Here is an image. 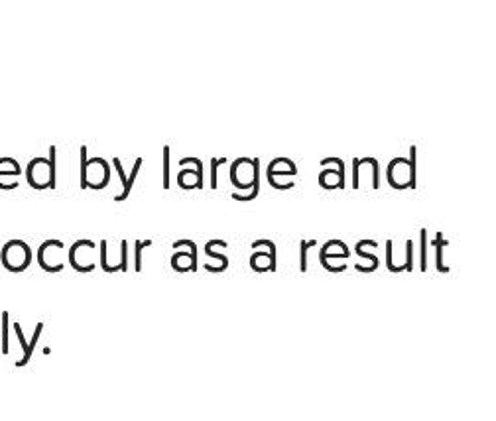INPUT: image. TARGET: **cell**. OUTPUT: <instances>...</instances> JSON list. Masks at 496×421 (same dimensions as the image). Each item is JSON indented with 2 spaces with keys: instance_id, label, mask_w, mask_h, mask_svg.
Masks as SVG:
<instances>
[{
  "instance_id": "6da1fadb",
  "label": "cell",
  "mask_w": 496,
  "mask_h": 421,
  "mask_svg": "<svg viewBox=\"0 0 496 421\" xmlns=\"http://www.w3.org/2000/svg\"><path fill=\"white\" fill-rule=\"evenodd\" d=\"M0 260L4 268L10 272H24L32 262V250L24 240H10L2 246Z\"/></svg>"
},
{
  "instance_id": "7a4b0ae2",
  "label": "cell",
  "mask_w": 496,
  "mask_h": 421,
  "mask_svg": "<svg viewBox=\"0 0 496 421\" xmlns=\"http://www.w3.org/2000/svg\"><path fill=\"white\" fill-rule=\"evenodd\" d=\"M173 248L180 250L171 256V268L176 272H197L195 240H176Z\"/></svg>"
},
{
  "instance_id": "3957f363",
  "label": "cell",
  "mask_w": 496,
  "mask_h": 421,
  "mask_svg": "<svg viewBox=\"0 0 496 421\" xmlns=\"http://www.w3.org/2000/svg\"><path fill=\"white\" fill-rule=\"evenodd\" d=\"M110 181V167L103 158H93L87 164V187L105 189Z\"/></svg>"
},
{
  "instance_id": "277c9868",
  "label": "cell",
  "mask_w": 496,
  "mask_h": 421,
  "mask_svg": "<svg viewBox=\"0 0 496 421\" xmlns=\"http://www.w3.org/2000/svg\"><path fill=\"white\" fill-rule=\"evenodd\" d=\"M386 179L394 189H410V166L406 158L392 160L386 169Z\"/></svg>"
},
{
  "instance_id": "5b68a950",
  "label": "cell",
  "mask_w": 496,
  "mask_h": 421,
  "mask_svg": "<svg viewBox=\"0 0 496 421\" xmlns=\"http://www.w3.org/2000/svg\"><path fill=\"white\" fill-rule=\"evenodd\" d=\"M26 179L34 189L49 187V164L47 158H34L26 169Z\"/></svg>"
},
{
  "instance_id": "8992f818",
  "label": "cell",
  "mask_w": 496,
  "mask_h": 421,
  "mask_svg": "<svg viewBox=\"0 0 496 421\" xmlns=\"http://www.w3.org/2000/svg\"><path fill=\"white\" fill-rule=\"evenodd\" d=\"M431 246L435 248V266H437V272H441V274H447V272H451V268L449 266H445L443 264V250L449 246V240H445L443 238V234L441 232H437L435 234V240H431Z\"/></svg>"
},
{
  "instance_id": "52a82bcc",
  "label": "cell",
  "mask_w": 496,
  "mask_h": 421,
  "mask_svg": "<svg viewBox=\"0 0 496 421\" xmlns=\"http://www.w3.org/2000/svg\"><path fill=\"white\" fill-rule=\"evenodd\" d=\"M142 162H144L142 158H138V160H136V162H134V167H132V173H130V175L126 177V183L122 185V193H121V195H116V197H114V201H119V203H121V201H126V199L130 197V191H132V185H134L136 177H138V173H140V167H142Z\"/></svg>"
},
{
  "instance_id": "ba28073f",
  "label": "cell",
  "mask_w": 496,
  "mask_h": 421,
  "mask_svg": "<svg viewBox=\"0 0 496 421\" xmlns=\"http://www.w3.org/2000/svg\"><path fill=\"white\" fill-rule=\"evenodd\" d=\"M260 193V160L254 158V183H252V189L248 195H241V193H232L235 201H254Z\"/></svg>"
},
{
  "instance_id": "9c48e42d",
  "label": "cell",
  "mask_w": 496,
  "mask_h": 421,
  "mask_svg": "<svg viewBox=\"0 0 496 421\" xmlns=\"http://www.w3.org/2000/svg\"><path fill=\"white\" fill-rule=\"evenodd\" d=\"M416 160H418V150L416 146L410 148V156H407V166H410V189L418 187V167H416Z\"/></svg>"
},
{
  "instance_id": "30bf717a",
  "label": "cell",
  "mask_w": 496,
  "mask_h": 421,
  "mask_svg": "<svg viewBox=\"0 0 496 421\" xmlns=\"http://www.w3.org/2000/svg\"><path fill=\"white\" fill-rule=\"evenodd\" d=\"M14 331H16V337H18V341H20V345H22V350H24V358L16 362V366H26V364L30 362V358H32L30 350H28V341H26V337H24V333H22V327H20V323H14Z\"/></svg>"
},
{
  "instance_id": "8fae6325",
  "label": "cell",
  "mask_w": 496,
  "mask_h": 421,
  "mask_svg": "<svg viewBox=\"0 0 496 421\" xmlns=\"http://www.w3.org/2000/svg\"><path fill=\"white\" fill-rule=\"evenodd\" d=\"M427 230L421 228L420 230V270H427Z\"/></svg>"
},
{
  "instance_id": "7c38bea8",
  "label": "cell",
  "mask_w": 496,
  "mask_h": 421,
  "mask_svg": "<svg viewBox=\"0 0 496 421\" xmlns=\"http://www.w3.org/2000/svg\"><path fill=\"white\" fill-rule=\"evenodd\" d=\"M57 148L55 146H51L49 148V158H47V164H49V187L51 189H55V185H57V179H55V167H57Z\"/></svg>"
},
{
  "instance_id": "4fadbf2b",
  "label": "cell",
  "mask_w": 496,
  "mask_h": 421,
  "mask_svg": "<svg viewBox=\"0 0 496 421\" xmlns=\"http://www.w3.org/2000/svg\"><path fill=\"white\" fill-rule=\"evenodd\" d=\"M154 240H138L134 242V270L140 272L142 270V250L144 248H150Z\"/></svg>"
},
{
  "instance_id": "5bb4252c",
  "label": "cell",
  "mask_w": 496,
  "mask_h": 421,
  "mask_svg": "<svg viewBox=\"0 0 496 421\" xmlns=\"http://www.w3.org/2000/svg\"><path fill=\"white\" fill-rule=\"evenodd\" d=\"M311 246H317V240L300 242V272H307V248Z\"/></svg>"
},
{
  "instance_id": "9a60e30c",
  "label": "cell",
  "mask_w": 496,
  "mask_h": 421,
  "mask_svg": "<svg viewBox=\"0 0 496 421\" xmlns=\"http://www.w3.org/2000/svg\"><path fill=\"white\" fill-rule=\"evenodd\" d=\"M8 311L2 313V345H0V352L6 356L10 350H8Z\"/></svg>"
},
{
  "instance_id": "2e32d148",
  "label": "cell",
  "mask_w": 496,
  "mask_h": 421,
  "mask_svg": "<svg viewBox=\"0 0 496 421\" xmlns=\"http://www.w3.org/2000/svg\"><path fill=\"white\" fill-rule=\"evenodd\" d=\"M87 164H89L87 146H81V189H87Z\"/></svg>"
},
{
  "instance_id": "e0dca14e",
  "label": "cell",
  "mask_w": 496,
  "mask_h": 421,
  "mask_svg": "<svg viewBox=\"0 0 496 421\" xmlns=\"http://www.w3.org/2000/svg\"><path fill=\"white\" fill-rule=\"evenodd\" d=\"M226 164V158H213L211 160V189H217V169Z\"/></svg>"
},
{
  "instance_id": "ac0fdd59",
  "label": "cell",
  "mask_w": 496,
  "mask_h": 421,
  "mask_svg": "<svg viewBox=\"0 0 496 421\" xmlns=\"http://www.w3.org/2000/svg\"><path fill=\"white\" fill-rule=\"evenodd\" d=\"M402 266L404 272H414V240L406 242V262Z\"/></svg>"
},
{
  "instance_id": "d6986e66",
  "label": "cell",
  "mask_w": 496,
  "mask_h": 421,
  "mask_svg": "<svg viewBox=\"0 0 496 421\" xmlns=\"http://www.w3.org/2000/svg\"><path fill=\"white\" fill-rule=\"evenodd\" d=\"M119 272H128V242H121V262H119Z\"/></svg>"
},
{
  "instance_id": "ffe728a7",
  "label": "cell",
  "mask_w": 496,
  "mask_h": 421,
  "mask_svg": "<svg viewBox=\"0 0 496 421\" xmlns=\"http://www.w3.org/2000/svg\"><path fill=\"white\" fill-rule=\"evenodd\" d=\"M355 252H357V256L364 258V260H370L374 268H378V266H380V260H378V256L372 254V252H366V250H364L362 246H359V244H355Z\"/></svg>"
},
{
  "instance_id": "44dd1931",
  "label": "cell",
  "mask_w": 496,
  "mask_h": 421,
  "mask_svg": "<svg viewBox=\"0 0 496 421\" xmlns=\"http://www.w3.org/2000/svg\"><path fill=\"white\" fill-rule=\"evenodd\" d=\"M205 254L209 256V258H215V260L221 262V272H225L226 268H228V258H226L225 254H221V252H213L207 244H205Z\"/></svg>"
},
{
  "instance_id": "7402d4cb",
  "label": "cell",
  "mask_w": 496,
  "mask_h": 421,
  "mask_svg": "<svg viewBox=\"0 0 496 421\" xmlns=\"http://www.w3.org/2000/svg\"><path fill=\"white\" fill-rule=\"evenodd\" d=\"M164 189H169V146H164Z\"/></svg>"
},
{
  "instance_id": "603a6c76",
  "label": "cell",
  "mask_w": 496,
  "mask_h": 421,
  "mask_svg": "<svg viewBox=\"0 0 496 421\" xmlns=\"http://www.w3.org/2000/svg\"><path fill=\"white\" fill-rule=\"evenodd\" d=\"M370 167H372V187H380V164L376 158H370Z\"/></svg>"
},
{
  "instance_id": "cb8c5ba5",
  "label": "cell",
  "mask_w": 496,
  "mask_h": 421,
  "mask_svg": "<svg viewBox=\"0 0 496 421\" xmlns=\"http://www.w3.org/2000/svg\"><path fill=\"white\" fill-rule=\"evenodd\" d=\"M101 268L105 272H108V274H112V266H108V262H106V240L101 242Z\"/></svg>"
},
{
  "instance_id": "d4e9b609",
  "label": "cell",
  "mask_w": 496,
  "mask_h": 421,
  "mask_svg": "<svg viewBox=\"0 0 496 421\" xmlns=\"http://www.w3.org/2000/svg\"><path fill=\"white\" fill-rule=\"evenodd\" d=\"M386 268L394 274H400V270L392 264V240H386Z\"/></svg>"
},
{
  "instance_id": "484cf974",
  "label": "cell",
  "mask_w": 496,
  "mask_h": 421,
  "mask_svg": "<svg viewBox=\"0 0 496 421\" xmlns=\"http://www.w3.org/2000/svg\"><path fill=\"white\" fill-rule=\"evenodd\" d=\"M359 167H361V162H359V158H355L353 160V187L355 189H359Z\"/></svg>"
}]
</instances>
